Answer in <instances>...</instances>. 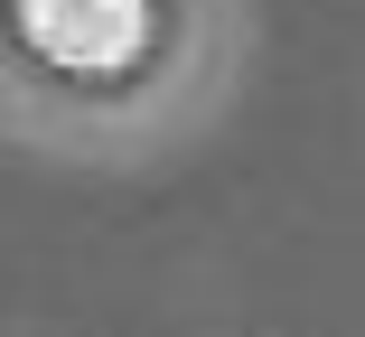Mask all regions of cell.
I'll list each match as a JSON object with an SVG mask.
<instances>
[{"mask_svg": "<svg viewBox=\"0 0 365 337\" xmlns=\"http://www.w3.org/2000/svg\"><path fill=\"white\" fill-rule=\"evenodd\" d=\"M19 38L47 66H76V76H103V66H131L140 38H150V0H19Z\"/></svg>", "mask_w": 365, "mask_h": 337, "instance_id": "cell-1", "label": "cell"}]
</instances>
